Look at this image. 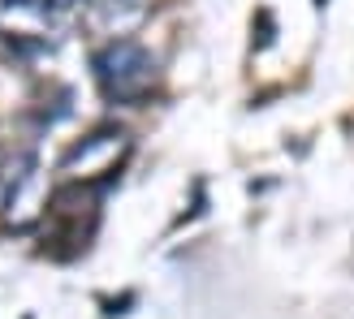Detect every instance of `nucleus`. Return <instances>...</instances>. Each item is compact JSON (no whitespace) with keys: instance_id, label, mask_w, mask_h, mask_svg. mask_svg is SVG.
Instances as JSON below:
<instances>
[{"instance_id":"obj_4","label":"nucleus","mask_w":354,"mask_h":319,"mask_svg":"<svg viewBox=\"0 0 354 319\" xmlns=\"http://www.w3.org/2000/svg\"><path fill=\"white\" fill-rule=\"evenodd\" d=\"M151 17V0H86L82 22L100 39H130Z\"/></svg>"},{"instance_id":"obj_5","label":"nucleus","mask_w":354,"mask_h":319,"mask_svg":"<svg viewBox=\"0 0 354 319\" xmlns=\"http://www.w3.org/2000/svg\"><path fill=\"white\" fill-rule=\"evenodd\" d=\"M48 203H52V194H48V173L30 164L26 173H17L13 182L5 186V224H9V229H30V224L48 211Z\"/></svg>"},{"instance_id":"obj_3","label":"nucleus","mask_w":354,"mask_h":319,"mask_svg":"<svg viewBox=\"0 0 354 319\" xmlns=\"http://www.w3.org/2000/svg\"><path fill=\"white\" fill-rule=\"evenodd\" d=\"M82 5L86 0H0V30L30 39L39 30L65 26L74 13H82Z\"/></svg>"},{"instance_id":"obj_2","label":"nucleus","mask_w":354,"mask_h":319,"mask_svg":"<svg viewBox=\"0 0 354 319\" xmlns=\"http://www.w3.org/2000/svg\"><path fill=\"white\" fill-rule=\"evenodd\" d=\"M130 151V134L126 130H95L61 160V173L74 182H91V177H109L117 173V160Z\"/></svg>"},{"instance_id":"obj_1","label":"nucleus","mask_w":354,"mask_h":319,"mask_svg":"<svg viewBox=\"0 0 354 319\" xmlns=\"http://www.w3.org/2000/svg\"><path fill=\"white\" fill-rule=\"evenodd\" d=\"M91 69H95L100 95L109 104H143L151 95L156 78H160L156 57L143 44H134V39H109L95 52Z\"/></svg>"}]
</instances>
